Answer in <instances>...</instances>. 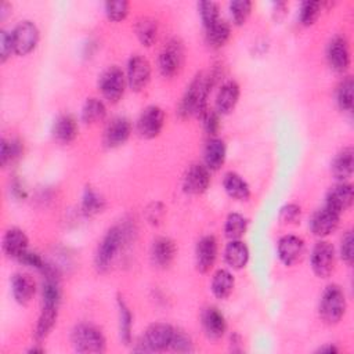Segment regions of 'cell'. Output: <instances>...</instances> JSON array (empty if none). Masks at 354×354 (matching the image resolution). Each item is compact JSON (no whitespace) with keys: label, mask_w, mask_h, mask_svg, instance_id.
Instances as JSON below:
<instances>
[{"label":"cell","mask_w":354,"mask_h":354,"mask_svg":"<svg viewBox=\"0 0 354 354\" xmlns=\"http://www.w3.org/2000/svg\"><path fill=\"white\" fill-rule=\"evenodd\" d=\"M136 35L142 46H152L158 37V22L151 17H142L136 24Z\"/></svg>","instance_id":"cell-31"},{"label":"cell","mask_w":354,"mask_h":354,"mask_svg":"<svg viewBox=\"0 0 354 354\" xmlns=\"http://www.w3.org/2000/svg\"><path fill=\"white\" fill-rule=\"evenodd\" d=\"M105 14L111 21L119 22L124 19L129 14V3L124 0L106 1L105 3Z\"/></svg>","instance_id":"cell-42"},{"label":"cell","mask_w":354,"mask_h":354,"mask_svg":"<svg viewBox=\"0 0 354 354\" xmlns=\"http://www.w3.org/2000/svg\"><path fill=\"white\" fill-rule=\"evenodd\" d=\"M202 119H203V126H205V130L209 133V134H216L217 130H218V113L216 111H206L203 115H202Z\"/></svg>","instance_id":"cell-48"},{"label":"cell","mask_w":354,"mask_h":354,"mask_svg":"<svg viewBox=\"0 0 354 354\" xmlns=\"http://www.w3.org/2000/svg\"><path fill=\"white\" fill-rule=\"evenodd\" d=\"M184 62V47L183 43L177 39H171L169 40L160 54H159V59H158V65H159V71L165 77H173L176 76Z\"/></svg>","instance_id":"cell-6"},{"label":"cell","mask_w":354,"mask_h":354,"mask_svg":"<svg viewBox=\"0 0 354 354\" xmlns=\"http://www.w3.org/2000/svg\"><path fill=\"white\" fill-rule=\"evenodd\" d=\"M170 347L178 353H191L194 350L191 337L181 329H174V335H173Z\"/></svg>","instance_id":"cell-43"},{"label":"cell","mask_w":354,"mask_h":354,"mask_svg":"<svg viewBox=\"0 0 354 354\" xmlns=\"http://www.w3.org/2000/svg\"><path fill=\"white\" fill-rule=\"evenodd\" d=\"M304 249H306L304 241L300 236L293 234L283 235L278 241V246H277L278 257L285 266L296 264L303 257Z\"/></svg>","instance_id":"cell-14"},{"label":"cell","mask_w":354,"mask_h":354,"mask_svg":"<svg viewBox=\"0 0 354 354\" xmlns=\"http://www.w3.org/2000/svg\"><path fill=\"white\" fill-rule=\"evenodd\" d=\"M239 93L241 91H239V86L236 82H234V80L225 82L220 87L217 97H216V112L221 113V115L231 112L239 100Z\"/></svg>","instance_id":"cell-24"},{"label":"cell","mask_w":354,"mask_h":354,"mask_svg":"<svg viewBox=\"0 0 354 354\" xmlns=\"http://www.w3.org/2000/svg\"><path fill=\"white\" fill-rule=\"evenodd\" d=\"M118 308H119V330L120 339L124 344H130L131 342V325H133V315L130 313L129 306L126 301L119 297L118 299Z\"/></svg>","instance_id":"cell-34"},{"label":"cell","mask_w":354,"mask_h":354,"mask_svg":"<svg viewBox=\"0 0 354 354\" xmlns=\"http://www.w3.org/2000/svg\"><path fill=\"white\" fill-rule=\"evenodd\" d=\"M225 144L220 138H210L205 147V166L209 170H218L225 160Z\"/></svg>","instance_id":"cell-28"},{"label":"cell","mask_w":354,"mask_h":354,"mask_svg":"<svg viewBox=\"0 0 354 354\" xmlns=\"http://www.w3.org/2000/svg\"><path fill=\"white\" fill-rule=\"evenodd\" d=\"M217 259V241L213 235H205L196 243L195 260L199 272L205 274L212 270Z\"/></svg>","instance_id":"cell-15"},{"label":"cell","mask_w":354,"mask_h":354,"mask_svg":"<svg viewBox=\"0 0 354 354\" xmlns=\"http://www.w3.org/2000/svg\"><path fill=\"white\" fill-rule=\"evenodd\" d=\"M127 84L133 91H141L151 79V65L142 55H133L127 64Z\"/></svg>","instance_id":"cell-11"},{"label":"cell","mask_w":354,"mask_h":354,"mask_svg":"<svg viewBox=\"0 0 354 354\" xmlns=\"http://www.w3.org/2000/svg\"><path fill=\"white\" fill-rule=\"evenodd\" d=\"M209 184H210L209 169L205 165L195 163L188 169L184 177L183 188L187 194L201 195L209 188Z\"/></svg>","instance_id":"cell-16"},{"label":"cell","mask_w":354,"mask_h":354,"mask_svg":"<svg viewBox=\"0 0 354 354\" xmlns=\"http://www.w3.org/2000/svg\"><path fill=\"white\" fill-rule=\"evenodd\" d=\"M198 8H199V14H201L202 22H203L206 29L221 19L220 18V8H218V4L216 1H201L198 4Z\"/></svg>","instance_id":"cell-39"},{"label":"cell","mask_w":354,"mask_h":354,"mask_svg":"<svg viewBox=\"0 0 354 354\" xmlns=\"http://www.w3.org/2000/svg\"><path fill=\"white\" fill-rule=\"evenodd\" d=\"M18 261L22 263V264H25V266L33 267V268H36V270H39V271H43L44 267L47 266V263L41 259V256H40L39 253H36V252H28V250L19 256Z\"/></svg>","instance_id":"cell-46"},{"label":"cell","mask_w":354,"mask_h":354,"mask_svg":"<svg viewBox=\"0 0 354 354\" xmlns=\"http://www.w3.org/2000/svg\"><path fill=\"white\" fill-rule=\"evenodd\" d=\"M322 4L319 1H303L299 10V19L304 26L313 25L319 17Z\"/></svg>","instance_id":"cell-41"},{"label":"cell","mask_w":354,"mask_h":354,"mask_svg":"<svg viewBox=\"0 0 354 354\" xmlns=\"http://www.w3.org/2000/svg\"><path fill=\"white\" fill-rule=\"evenodd\" d=\"M248 228V220L239 214V213H231L228 214L224 225L225 236L232 239H241V236L246 232Z\"/></svg>","instance_id":"cell-35"},{"label":"cell","mask_w":354,"mask_h":354,"mask_svg":"<svg viewBox=\"0 0 354 354\" xmlns=\"http://www.w3.org/2000/svg\"><path fill=\"white\" fill-rule=\"evenodd\" d=\"M335 267V248L328 241L315 243L311 252V268L319 278H328Z\"/></svg>","instance_id":"cell-8"},{"label":"cell","mask_w":354,"mask_h":354,"mask_svg":"<svg viewBox=\"0 0 354 354\" xmlns=\"http://www.w3.org/2000/svg\"><path fill=\"white\" fill-rule=\"evenodd\" d=\"M177 248L176 243L167 236H159L152 242L151 257L155 266L158 267H169L174 260Z\"/></svg>","instance_id":"cell-20"},{"label":"cell","mask_w":354,"mask_h":354,"mask_svg":"<svg viewBox=\"0 0 354 354\" xmlns=\"http://www.w3.org/2000/svg\"><path fill=\"white\" fill-rule=\"evenodd\" d=\"M106 115V108L104 105V102L98 98H87L83 108H82V113L80 118L84 123H97L101 122Z\"/></svg>","instance_id":"cell-33"},{"label":"cell","mask_w":354,"mask_h":354,"mask_svg":"<svg viewBox=\"0 0 354 354\" xmlns=\"http://www.w3.org/2000/svg\"><path fill=\"white\" fill-rule=\"evenodd\" d=\"M224 260L232 270H241L248 264L249 249L241 239H232L227 243L224 250Z\"/></svg>","instance_id":"cell-26"},{"label":"cell","mask_w":354,"mask_h":354,"mask_svg":"<svg viewBox=\"0 0 354 354\" xmlns=\"http://www.w3.org/2000/svg\"><path fill=\"white\" fill-rule=\"evenodd\" d=\"M35 290H36V285L30 275L22 274V272H17L12 275L11 292H12V296L17 303H19L22 306L28 304L32 300Z\"/></svg>","instance_id":"cell-21"},{"label":"cell","mask_w":354,"mask_h":354,"mask_svg":"<svg viewBox=\"0 0 354 354\" xmlns=\"http://www.w3.org/2000/svg\"><path fill=\"white\" fill-rule=\"evenodd\" d=\"M53 137L62 142V144H69L72 142L76 137H77V131H79V126L76 119L72 115L64 113L59 115L53 124Z\"/></svg>","instance_id":"cell-23"},{"label":"cell","mask_w":354,"mask_h":354,"mask_svg":"<svg viewBox=\"0 0 354 354\" xmlns=\"http://www.w3.org/2000/svg\"><path fill=\"white\" fill-rule=\"evenodd\" d=\"M252 1L249 0H234L230 3L231 18L235 25H242L246 22L252 11Z\"/></svg>","instance_id":"cell-40"},{"label":"cell","mask_w":354,"mask_h":354,"mask_svg":"<svg viewBox=\"0 0 354 354\" xmlns=\"http://www.w3.org/2000/svg\"><path fill=\"white\" fill-rule=\"evenodd\" d=\"M346 296L339 285H329L319 300V317L328 325L337 324L346 313Z\"/></svg>","instance_id":"cell-3"},{"label":"cell","mask_w":354,"mask_h":354,"mask_svg":"<svg viewBox=\"0 0 354 354\" xmlns=\"http://www.w3.org/2000/svg\"><path fill=\"white\" fill-rule=\"evenodd\" d=\"M163 124H165L163 109L156 105H149L141 112L137 120V131L144 138H155L160 134Z\"/></svg>","instance_id":"cell-9"},{"label":"cell","mask_w":354,"mask_h":354,"mask_svg":"<svg viewBox=\"0 0 354 354\" xmlns=\"http://www.w3.org/2000/svg\"><path fill=\"white\" fill-rule=\"evenodd\" d=\"M332 174L335 176L336 180L340 183H346L347 178L353 176L354 170V151L351 147L343 148L333 159L332 166H330Z\"/></svg>","instance_id":"cell-25"},{"label":"cell","mask_w":354,"mask_h":354,"mask_svg":"<svg viewBox=\"0 0 354 354\" xmlns=\"http://www.w3.org/2000/svg\"><path fill=\"white\" fill-rule=\"evenodd\" d=\"M300 214H301L300 206L296 205V203H289V205H286V206H283L281 209L279 218H281L282 223L292 224V223H297L299 221Z\"/></svg>","instance_id":"cell-45"},{"label":"cell","mask_w":354,"mask_h":354,"mask_svg":"<svg viewBox=\"0 0 354 354\" xmlns=\"http://www.w3.org/2000/svg\"><path fill=\"white\" fill-rule=\"evenodd\" d=\"M210 79V76L203 73H199L192 79L178 104V113L181 118H188L191 115L202 118L207 111V97L212 87Z\"/></svg>","instance_id":"cell-1"},{"label":"cell","mask_w":354,"mask_h":354,"mask_svg":"<svg viewBox=\"0 0 354 354\" xmlns=\"http://www.w3.org/2000/svg\"><path fill=\"white\" fill-rule=\"evenodd\" d=\"M126 82L127 79L119 66H109L101 73L98 87L105 100L109 102H118L124 93Z\"/></svg>","instance_id":"cell-7"},{"label":"cell","mask_w":354,"mask_h":354,"mask_svg":"<svg viewBox=\"0 0 354 354\" xmlns=\"http://www.w3.org/2000/svg\"><path fill=\"white\" fill-rule=\"evenodd\" d=\"M353 79L348 76L346 77L337 87L336 93V101L342 111H351L353 109Z\"/></svg>","instance_id":"cell-37"},{"label":"cell","mask_w":354,"mask_h":354,"mask_svg":"<svg viewBox=\"0 0 354 354\" xmlns=\"http://www.w3.org/2000/svg\"><path fill=\"white\" fill-rule=\"evenodd\" d=\"M22 152V145L18 140H1L0 144V163L1 166H7V163L14 162L17 158H19Z\"/></svg>","instance_id":"cell-38"},{"label":"cell","mask_w":354,"mask_h":354,"mask_svg":"<svg viewBox=\"0 0 354 354\" xmlns=\"http://www.w3.org/2000/svg\"><path fill=\"white\" fill-rule=\"evenodd\" d=\"M105 206V201L94 189L86 188L82 198V210L84 214L91 216L101 212Z\"/></svg>","instance_id":"cell-36"},{"label":"cell","mask_w":354,"mask_h":354,"mask_svg":"<svg viewBox=\"0 0 354 354\" xmlns=\"http://www.w3.org/2000/svg\"><path fill=\"white\" fill-rule=\"evenodd\" d=\"M337 351H339V348H337V347H335V346H332V344L324 346V347H321V348L318 350V353H329V354H332V353H337Z\"/></svg>","instance_id":"cell-49"},{"label":"cell","mask_w":354,"mask_h":354,"mask_svg":"<svg viewBox=\"0 0 354 354\" xmlns=\"http://www.w3.org/2000/svg\"><path fill=\"white\" fill-rule=\"evenodd\" d=\"M223 187L228 196L236 201H248L250 198V188L248 183L236 173L228 171L223 178Z\"/></svg>","instance_id":"cell-27"},{"label":"cell","mask_w":354,"mask_h":354,"mask_svg":"<svg viewBox=\"0 0 354 354\" xmlns=\"http://www.w3.org/2000/svg\"><path fill=\"white\" fill-rule=\"evenodd\" d=\"M12 40H11V32L1 30L0 32V61L4 62L11 54H12Z\"/></svg>","instance_id":"cell-47"},{"label":"cell","mask_w":354,"mask_h":354,"mask_svg":"<svg viewBox=\"0 0 354 354\" xmlns=\"http://www.w3.org/2000/svg\"><path fill=\"white\" fill-rule=\"evenodd\" d=\"M340 257L344 263L348 266L353 263L354 259V249H353V234L351 231H347L340 242Z\"/></svg>","instance_id":"cell-44"},{"label":"cell","mask_w":354,"mask_h":354,"mask_svg":"<svg viewBox=\"0 0 354 354\" xmlns=\"http://www.w3.org/2000/svg\"><path fill=\"white\" fill-rule=\"evenodd\" d=\"M131 134V123L127 118L119 116L111 120L104 131V144L108 148H116L123 145Z\"/></svg>","instance_id":"cell-17"},{"label":"cell","mask_w":354,"mask_h":354,"mask_svg":"<svg viewBox=\"0 0 354 354\" xmlns=\"http://www.w3.org/2000/svg\"><path fill=\"white\" fill-rule=\"evenodd\" d=\"M57 317H58V306H43L35 328V339L37 342L44 340L50 335L51 329L57 322Z\"/></svg>","instance_id":"cell-29"},{"label":"cell","mask_w":354,"mask_h":354,"mask_svg":"<svg viewBox=\"0 0 354 354\" xmlns=\"http://www.w3.org/2000/svg\"><path fill=\"white\" fill-rule=\"evenodd\" d=\"M12 51L17 55H26L39 43V29L32 21H21L11 30Z\"/></svg>","instance_id":"cell-5"},{"label":"cell","mask_w":354,"mask_h":354,"mask_svg":"<svg viewBox=\"0 0 354 354\" xmlns=\"http://www.w3.org/2000/svg\"><path fill=\"white\" fill-rule=\"evenodd\" d=\"M126 228L122 225H113L106 231L102 241L98 245L94 264L100 272H105L111 268L115 257L118 256L119 250L122 249L126 241Z\"/></svg>","instance_id":"cell-2"},{"label":"cell","mask_w":354,"mask_h":354,"mask_svg":"<svg viewBox=\"0 0 354 354\" xmlns=\"http://www.w3.org/2000/svg\"><path fill=\"white\" fill-rule=\"evenodd\" d=\"M235 285L234 275L228 270H217L212 278V292L217 299H227Z\"/></svg>","instance_id":"cell-30"},{"label":"cell","mask_w":354,"mask_h":354,"mask_svg":"<svg viewBox=\"0 0 354 354\" xmlns=\"http://www.w3.org/2000/svg\"><path fill=\"white\" fill-rule=\"evenodd\" d=\"M353 203V185L348 183H339L333 185L326 194L325 205L342 213Z\"/></svg>","instance_id":"cell-18"},{"label":"cell","mask_w":354,"mask_h":354,"mask_svg":"<svg viewBox=\"0 0 354 354\" xmlns=\"http://www.w3.org/2000/svg\"><path fill=\"white\" fill-rule=\"evenodd\" d=\"M326 58L336 72H346L350 66V46L344 36H335L328 44Z\"/></svg>","instance_id":"cell-12"},{"label":"cell","mask_w":354,"mask_h":354,"mask_svg":"<svg viewBox=\"0 0 354 354\" xmlns=\"http://www.w3.org/2000/svg\"><path fill=\"white\" fill-rule=\"evenodd\" d=\"M28 236L26 234L17 228H8L3 236V252L12 259H19V256L22 253H25L28 250Z\"/></svg>","instance_id":"cell-19"},{"label":"cell","mask_w":354,"mask_h":354,"mask_svg":"<svg viewBox=\"0 0 354 354\" xmlns=\"http://www.w3.org/2000/svg\"><path fill=\"white\" fill-rule=\"evenodd\" d=\"M202 326L203 330L206 333L207 337L210 339H220L225 329H227V324H225V318L224 315L220 313L218 308L216 307H207L203 310L202 313Z\"/></svg>","instance_id":"cell-22"},{"label":"cell","mask_w":354,"mask_h":354,"mask_svg":"<svg viewBox=\"0 0 354 354\" xmlns=\"http://www.w3.org/2000/svg\"><path fill=\"white\" fill-rule=\"evenodd\" d=\"M71 342L77 353H102L106 340L102 332L90 324H79L71 333Z\"/></svg>","instance_id":"cell-4"},{"label":"cell","mask_w":354,"mask_h":354,"mask_svg":"<svg viewBox=\"0 0 354 354\" xmlns=\"http://www.w3.org/2000/svg\"><path fill=\"white\" fill-rule=\"evenodd\" d=\"M339 220H340V213L325 205L322 209L317 210L313 214L310 220V230L315 236L324 238L332 234L337 228Z\"/></svg>","instance_id":"cell-13"},{"label":"cell","mask_w":354,"mask_h":354,"mask_svg":"<svg viewBox=\"0 0 354 354\" xmlns=\"http://www.w3.org/2000/svg\"><path fill=\"white\" fill-rule=\"evenodd\" d=\"M230 36H231V28L228 22L223 19L217 21L214 25L206 29V41L209 43V46L214 48L224 46L228 41Z\"/></svg>","instance_id":"cell-32"},{"label":"cell","mask_w":354,"mask_h":354,"mask_svg":"<svg viewBox=\"0 0 354 354\" xmlns=\"http://www.w3.org/2000/svg\"><path fill=\"white\" fill-rule=\"evenodd\" d=\"M174 329L176 328H173L169 324L156 322L148 326L141 340L145 343L148 351H162L170 347Z\"/></svg>","instance_id":"cell-10"}]
</instances>
